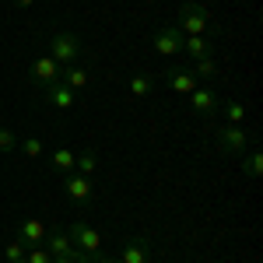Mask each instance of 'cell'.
<instances>
[{"mask_svg":"<svg viewBox=\"0 0 263 263\" xmlns=\"http://www.w3.org/2000/svg\"><path fill=\"white\" fill-rule=\"evenodd\" d=\"M60 74H63V67L46 53V57H39V60H32V67H28V84H32L35 91H46L49 84L60 81Z\"/></svg>","mask_w":263,"mask_h":263,"instance_id":"obj_4","label":"cell"},{"mask_svg":"<svg viewBox=\"0 0 263 263\" xmlns=\"http://www.w3.org/2000/svg\"><path fill=\"white\" fill-rule=\"evenodd\" d=\"M81 53H84V46H81V35H74V32H57L53 39H49V57L60 63V67H70V63H78L81 60Z\"/></svg>","mask_w":263,"mask_h":263,"instance_id":"obj_2","label":"cell"},{"mask_svg":"<svg viewBox=\"0 0 263 263\" xmlns=\"http://www.w3.org/2000/svg\"><path fill=\"white\" fill-rule=\"evenodd\" d=\"M11 151H18V134L0 126V155H11Z\"/></svg>","mask_w":263,"mask_h":263,"instance_id":"obj_22","label":"cell"},{"mask_svg":"<svg viewBox=\"0 0 263 263\" xmlns=\"http://www.w3.org/2000/svg\"><path fill=\"white\" fill-rule=\"evenodd\" d=\"M18 147L28 155V158H39V155H42V141H39V137H32V134H28V137H21Z\"/></svg>","mask_w":263,"mask_h":263,"instance_id":"obj_24","label":"cell"},{"mask_svg":"<svg viewBox=\"0 0 263 263\" xmlns=\"http://www.w3.org/2000/svg\"><path fill=\"white\" fill-rule=\"evenodd\" d=\"M46 253L49 256H74V249L78 246L70 242V235H67V228H53V232H46Z\"/></svg>","mask_w":263,"mask_h":263,"instance_id":"obj_11","label":"cell"},{"mask_svg":"<svg viewBox=\"0 0 263 263\" xmlns=\"http://www.w3.org/2000/svg\"><path fill=\"white\" fill-rule=\"evenodd\" d=\"M60 81L67 84V88H74V91H81V88H88V74H84L78 63H70V67H63Z\"/></svg>","mask_w":263,"mask_h":263,"instance_id":"obj_16","label":"cell"},{"mask_svg":"<svg viewBox=\"0 0 263 263\" xmlns=\"http://www.w3.org/2000/svg\"><path fill=\"white\" fill-rule=\"evenodd\" d=\"M172 25L179 28L182 35H214V39H218V32H221V28L214 25V18H211V11H207L203 4H197V0H186Z\"/></svg>","mask_w":263,"mask_h":263,"instance_id":"obj_1","label":"cell"},{"mask_svg":"<svg viewBox=\"0 0 263 263\" xmlns=\"http://www.w3.org/2000/svg\"><path fill=\"white\" fill-rule=\"evenodd\" d=\"M182 53H186L190 60L214 57V35H186V39H182Z\"/></svg>","mask_w":263,"mask_h":263,"instance_id":"obj_12","label":"cell"},{"mask_svg":"<svg viewBox=\"0 0 263 263\" xmlns=\"http://www.w3.org/2000/svg\"><path fill=\"white\" fill-rule=\"evenodd\" d=\"M95 165H99V158H95V151H84V155H78V162H74V172H78V176H88V179H91Z\"/></svg>","mask_w":263,"mask_h":263,"instance_id":"obj_20","label":"cell"},{"mask_svg":"<svg viewBox=\"0 0 263 263\" xmlns=\"http://www.w3.org/2000/svg\"><path fill=\"white\" fill-rule=\"evenodd\" d=\"M74 162H78V158H74V151H70V147H57V151H53V168L63 172V176H67V172H74Z\"/></svg>","mask_w":263,"mask_h":263,"instance_id":"obj_19","label":"cell"},{"mask_svg":"<svg viewBox=\"0 0 263 263\" xmlns=\"http://www.w3.org/2000/svg\"><path fill=\"white\" fill-rule=\"evenodd\" d=\"M242 172L249 179H260V172H263V155H260V147H256V137H253V147L242 155Z\"/></svg>","mask_w":263,"mask_h":263,"instance_id":"obj_15","label":"cell"},{"mask_svg":"<svg viewBox=\"0 0 263 263\" xmlns=\"http://www.w3.org/2000/svg\"><path fill=\"white\" fill-rule=\"evenodd\" d=\"M67 235H70V242L78 246L81 253H88V256H99L102 253V232L91 228L88 221H74L70 228H67Z\"/></svg>","mask_w":263,"mask_h":263,"instance_id":"obj_5","label":"cell"},{"mask_svg":"<svg viewBox=\"0 0 263 263\" xmlns=\"http://www.w3.org/2000/svg\"><path fill=\"white\" fill-rule=\"evenodd\" d=\"M214 144H218V151H221V155L242 158L246 147L253 144V134H249V130H242V126H235V123H228V126H221V130L214 134Z\"/></svg>","mask_w":263,"mask_h":263,"instance_id":"obj_3","label":"cell"},{"mask_svg":"<svg viewBox=\"0 0 263 263\" xmlns=\"http://www.w3.org/2000/svg\"><path fill=\"white\" fill-rule=\"evenodd\" d=\"M190 109H193L197 116H214V112L221 109V99H218V91H214V88L197 84V88L190 91Z\"/></svg>","mask_w":263,"mask_h":263,"instance_id":"obj_6","label":"cell"},{"mask_svg":"<svg viewBox=\"0 0 263 263\" xmlns=\"http://www.w3.org/2000/svg\"><path fill=\"white\" fill-rule=\"evenodd\" d=\"M165 84H168L172 91H179V95H190L200 81H197V74H193L190 67H168V70H165Z\"/></svg>","mask_w":263,"mask_h":263,"instance_id":"obj_10","label":"cell"},{"mask_svg":"<svg viewBox=\"0 0 263 263\" xmlns=\"http://www.w3.org/2000/svg\"><path fill=\"white\" fill-rule=\"evenodd\" d=\"M25 253H28V246L21 242V239H14V242L4 246V260L7 263H25Z\"/></svg>","mask_w":263,"mask_h":263,"instance_id":"obj_21","label":"cell"},{"mask_svg":"<svg viewBox=\"0 0 263 263\" xmlns=\"http://www.w3.org/2000/svg\"><path fill=\"white\" fill-rule=\"evenodd\" d=\"M91 263H120V260H109V256H102V253H99V256H95Z\"/></svg>","mask_w":263,"mask_h":263,"instance_id":"obj_27","label":"cell"},{"mask_svg":"<svg viewBox=\"0 0 263 263\" xmlns=\"http://www.w3.org/2000/svg\"><path fill=\"white\" fill-rule=\"evenodd\" d=\"M46 102H49V105H57V109H74V105H78V91H74V88H67L63 81H57V84H49V88H46Z\"/></svg>","mask_w":263,"mask_h":263,"instance_id":"obj_13","label":"cell"},{"mask_svg":"<svg viewBox=\"0 0 263 263\" xmlns=\"http://www.w3.org/2000/svg\"><path fill=\"white\" fill-rule=\"evenodd\" d=\"M63 190H67V200L84 207V203L91 200V179L88 176H78V172H67V182H63Z\"/></svg>","mask_w":263,"mask_h":263,"instance_id":"obj_9","label":"cell"},{"mask_svg":"<svg viewBox=\"0 0 263 263\" xmlns=\"http://www.w3.org/2000/svg\"><path fill=\"white\" fill-rule=\"evenodd\" d=\"M18 239L25 246H42V242H46V224H42L39 218H25V221H21Z\"/></svg>","mask_w":263,"mask_h":263,"instance_id":"obj_14","label":"cell"},{"mask_svg":"<svg viewBox=\"0 0 263 263\" xmlns=\"http://www.w3.org/2000/svg\"><path fill=\"white\" fill-rule=\"evenodd\" d=\"M190 70L197 74V81H211V78H218V60H214V57L193 60V67H190Z\"/></svg>","mask_w":263,"mask_h":263,"instance_id":"obj_18","label":"cell"},{"mask_svg":"<svg viewBox=\"0 0 263 263\" xmlns=\"http://www.w3.org/2000/svg\"><path fill=\"white\" fill-rule=\"evenodd\" d=\"M120 263H151V239L147 235H134L123 242Z\"/></svg>","mask_w":263,"mask_h":263,"instance_id":"obj_8","label":"cell"},{"mask_svg":"<svg viewBox=\"0 0 263 263\" xmlns=\"http://www.w3.org/2000/svg\"><path fill=\"white\" fill-rule=\"evenodd\" d=\"M11 4H14V7H32L35 0H11Z\"/></svg>","mask_w":263,"mask_h":263,"instance_id":"obj_26","label":"cell"},{"mask_svg":"<svg viewBox=\"0 0 263 263\" xmlns=\"http://www.w3.org/2000/svg\"><path fill=\"white\" fill-rule=\"evenodd\" d=\"M151 91H155V78L151 74H134L130 78V95L134 99H147Z\"/></svg>","mask_w":263,"mask_h":263,"instance_id":"obj_17","label":"cell"},{"mask_svg":"<svg viewBox=\"0 0 263 263\" xmlns=\"http://www.w3.org/2000/svg\"><path fill=\"white\" fill-rule=\"evenodd\" d=\"M25 263H53V256L46 253V246H28V253H25Z\"/></svg>","mask_w":263,"mask_h":263,"instance_id":"obj_25","label":"cell"},{"mask_svg":"<svg viewBox=\"0 0 263 263\" xmlns=\"http://www.w3.org/2000/svg\"><path fill=\"white\" fill-rule=\"evenodd\" d=\"M182 35L176 25H162V28H155V35H151V42H155V49L158 53H165V57H176V53H182Z\"/></svg>","mask_w":263,"mask_h":263,"instance_id":"obj_7","label":"cell"},{"mask_svg":"<svg viewBox=\"0 0 263 263\" xmlns=\"http://www.w3.org/2000/svg\"><path fill=\"white\" fill-rule=\"evenodd\" d=\"M224 116H228V123L242 126V120H246V105H242V102H224Z\"/></svg>","mask_w":263,"mask_h":263,"instance_id":"obj_23","label":"cell"}]
</instances>
